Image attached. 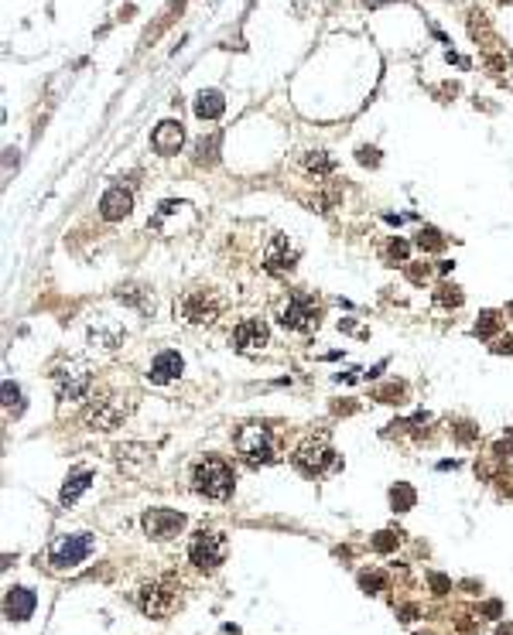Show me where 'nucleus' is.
Here are the masks:
<instances>
[{
  "mask_svg": "<svg viewBox=\"0 0 513 635\" xmlns=\"http://www.w3.org/2000/svg\"><path fill=\"white\" fill-rule=\"evenodd\" d=\"M493 331H496V314H493V311H486V314L475 321V335H483V338H486V335H493Z\"/></svg>",
  "mask_w": 513,
  "mask_h": 635,
  "instance_id": "obj_28",
  "label": "nucleus"
},
{
  "mask_svg": "<svg viewBox=\"0 0 513 635\" xmlns=\"http://www.w3.org/2000/svg\"><path fill=\"white\" fill-rule=\"evenodd\" d=\"M96 554V539L89 533H69V537H59L52 547H48V564L55 571H72Z\"/></svg>",
  "mask_w": 513,
  "mask_h": 635,
  "instance_id": "obj_6",
  "label": "nucleus"
},
{
  "mask_svg": "<svg viewBox=\"0 0 513 635\" xmlns=\"http://www.w3.org/2000/svg\"><path fill=\"white\" fill-rule=\"evenodd\" d=\"M397 547V533H390V530H383V533H376L373 537V550L376 554H390Z\"/></svg>",
  "mask_w": 513,
  "mask_h": 635,
  "instance_id": "obj_26",
  "label": "nucleus"
},
{
  "mask_svg": "<svg viewBox=\"0 0 513 635\" xmlns=\"http://www.w3.org/2000/svg\"><path fill=\"white\" fill-rule=\"evenodd\" d=\"M366 7H383V4H394V0H363Z\"/></svg>",
  "mask_w": 513,
  "mask_h": 635,
  "instance_id": "obj_36",
  "label": "nucleus"
},
{
  "mask_svg": "<svg viewBox=\"0 0 513 635\" xmlns=\"http://www.w3.org/2000/svg\"><path fill=\"white\" fill-rule=\"evenodd\" d=\"M134 209V195L127 192L123 185H113L110 192L99 198V215L106 219V222H120V219H127Z\"/></svg>",
  "mask_w": 513,
  "mask_h": 635,
  "instance_id": "obj_14",
  "label": "nucleus"
},
{
  "mask_svg": "<svg viewBox=\"0 0 513 635\" xmlns=\"http://www.w3.org/2000/svg\"><path fill=\"white\" fill-rule=\"evenodd\" d=\"M237 444L239 458L250 464V468H260V464H271L277 462V454H281V444H277V434L271 427H264V423H243L237 430Z\"/></svg>",
  "mask_w": 513,
  "mask_h": 635,
  "instance_id": "obj_1",
  "label": "nucleus"
},
{
  "mask_svg": "<svg viewBox=\"0 0 513 635\" xmlns=\"http://www.w3.org/2000/svg\"><path fill=\"white\" fill-rule=\"evenodd\" d=\"M120 342H123V331H120V328H103V325L89 328V348H93V352L99 348V352L110 355V352H117Z\"/></svg>",
  "mask_w": 513,
  "mask_h": 635,
  "instance_id": "obj_18",
  "label": "nucleus"
},
{
  "mask_svg": "<svg viewBox=\"0 0 513 635\" xmlns=\"http://www.w3.org/2000/svg\"><path fill=\"white\" fill-rule=\"evenodd\" d=\"M415 488H411V485H407V481H397L394 488H390V502H394V509L397 513H407V509H411V505H415Z\"/></svg>",
  "mask_w": 513,
  "mask_h": 635,
  "instance_id": "obj_22",
  "label": "nucleus"
},
{
  "mask_svg": "<svg viewBox=\"0 0 513 635\" xmlns=\"http://www.w3.org/2000/svg\"><path fill=\"white\" fill-rule=\"evenodd\" d=\"M144 533L151 539H175L181 530H185V516L181 513H175V509H147L144 513Z\"/></svg>",
  "mask_w": 513,
  "mask_h": 635,
  "instance_id": "obj_11",
  "label": "nucleus"
},
{
  "mask_svg": "<svg viewBox=\"0 0 513 635\" xmlns=\"http://www.w3.org/2000/svg\"><path fill=\"white\" fill-rule=\"evenodd\" d=\"M226 554H230V543L219 530H198L196 537L188 539V560L196 571H205L213 574L226 564Z\"/></svg>",
  "mask_w": 513,
  "mask_h": 635,
  "instance_id": "obj_4",
  "label": "nucleus"
},
{
  "mask_svg": "<svg viewBox=\"0 0 513 635\" xmlns=\"http://www.w3.org/2000/svg\"><path fill=\"white\" fill-rule=\"evenodd\" d=\"M417 246L434 253V250H441V246H445V239L438 236V229H421V232H417Z\"/></svg>",
  "mask_w": 513,
  "mask_h": 635,
  "instance_id": "obj_25",
  "label": "nucleus"
},
{
  "mask_svg": "<svg viewBox=\"0 0 513 635\" xmlns=\"http://www.w3.org/2000/svg\"><path fill=\"white\" fill-rule=\"evenodd\" d=\"M233 485H237V475H233V468L222 462V458H202V462L192 468V492H196V496L222 502L233 496Z\"/></svg>",
  "mask_w": 513,
  "mask_h": 635,
  "instance_id": "obj_2",
  "label": "nucleus"
},
{
  "mask_svg": "<svg viewBox=\"0 0 513 635\" xmlns=\"http://www.w3.org/2000/svg\"><path fill=\"white\" fill-rule=\"evenodd\" d=\"M89 485H93V471H72V475L65 479V485H62V496H59L62 505H72Z\"/></svg>",
  "mask_w": 513,
  "mask_h": 635,
  "instance_id": "obj_20",
  "label": "nucleus"
},
{
  "mask_svg": "<svg viewBox=\"0 0 513 635\" xmlns=\"http://www.w3.org/2000/svg\"><path fill=\"white\" fill-rule=\"evenodd\" d=\"M298 256H301V250H298L284 232H277L274 239H271V246H267V253H264V270H267V273H288V270L298 263Z\"/></svg>",
  "mask_w": 513,
  "mask_h": 635,
  "instance_id": "obj_13",
  "label": "nucleus"
},
{
  "mask_svg": "<svg viewBox=\"0 0 513 635\" xmlns=\"http://www.w3.org/2000/svg\"><path fill=\"white\" fill-rule=\"evenodd\" d=\"M130 413V400H123L117 393H106V396H93V404L86 410V423L99 427V430H113L127 421Z\"/></svg>",
  "mask_w": 513,
  "mask_h": 635,
  "instance_id": "obj_10",
  "label": "nucleus"
},
{
  "mask_svg": "<svg viewBox=\"0 0 513 635\" xmlns=\"http://www.w3.org/2000/svg\"><path fill=\"white\" fill-rule=\"evenodd\" d=\"M434 301L445 304V308H458V304H462V290L455 287V284H441L438 294H434Z\"/></svg>",
  "mask_w": 513,
  "mask_h": 635,
  "instance_id": "obj_24",
  "label": "nucleus"
},
{
  "mask_svg": "<svg viewBox=\"0 0 513 635\" xmlns=\"http://www.w3.org/2000/svg\"><path fill=\"white\" fill-rule=\"evenodd\" d=\"M359 164H370V168H376V164H380V154H376V147H359Z\"/></svg>",
  "mask_w": 513,
  "mask_h": 635,
  "instance_id": "obj_31",
  "label": "nucleus"
},
{
  "mask_svg": "<svg viewBox=\"0 0 513 635\" xmlns=\"http://www.w3.org/2000/svg\"><path fill=\"white\" fill-rule=\"evenodd\" d=\"M291 462H295V468L301 475H322V471H332V468L342 464L336 454V447L329 444V434H308V437L295 447Z\"/></svg>",
  "mask_w": 513,
  "mask_h": 635,
  "instance_id": "obj_3",
  "label": "nucleus"
},
{
  "mask_svg": "<svg viewBox=\"0 0 513 635\" xmlns=\"http://www.w3.org/2000/svg\"><path fill=\"white\" fill-rule=\"evenodd\" d=\"M185 144V127L178 120H161L151 134V147L158 154H178V147Z\"/></svg>",
  "mask_w": 513,
  "mask_h": 635,
  "instance_id": "obj_15",
  "label": "nucleus"
},
{
  "mask_svg": "<svg viewBox=\"0 0 513 635\" xmlns=\"http://www.w3.org/2000/svg\"><path fill=\"white\" fill-rule=\"evenodd\" d=\"M175 311H178V318H181L185 325H216L222 304H219V297L213 294V290L192 287V290H185V294L178 297Z\"/></svg>",
  "mask_w": 513,
  "mask_h": 635,
  "instance_id": "obj_7",
  "label": "nucleus"
},
{
  "mask_svg": "<svg viewBox=\"0 0 513 635\" xmlns=\"http://www.w3.org/2000/svg\"><path fill=\"white\" fill-rule=\"evenodd\" d=\"M52 383H55V396L59 400H82L93 389V372H89V366L82 359H72V362H65V366H59L52 372Z\"/></svg>",
  "mask_w": 513,
  "mask_h": 635,
  "instance_id": "obj_8",
  "label": "nucleus"
},
{
  "mask_svg": "<svg viewBox=\"0 0 513 635\" xmlns=\"http://www.w3.org/2000/svg\"><path fill=\"white\" fill-rule=\"evenodd\" d=\"M390 260H407V253H411V246H407V243H404V239H394V243H390Z\"/></svg>",
  "mask_w": 513,
  "mask_h": 635,
  "instance_id": "obj_30",
  "label": "nucleus"
},
{
  "mask_svg": "<svg viewBox=\"0 0 513 635\" xmlns=\"http://www.w3.org/2000/svg\"><path fill=\"white\" fill-rule=\"evenodd\" d=\"M380 584H383L380 574H373V578H370V574H363V588H380Z\"/></svg>",
  "mask_w": 513,
  "mask_h": 635,
  "instance_id": "obj_33",
  "label": "nucleus"
},
{
  "mask_svg": "<svg viewBox=\"0 0 513 635\" xmlns=\"http://www.w3.org/2000/svg\"><path fill=\"white\" fill-rule=\"evenodd\" d=\"M222 110H226V99H222V93H216V89H202L196 96L198 120H216V116H222Z\"/></svg>",
  "mask_w": 513,
  "mask_h": 635,
  "instance_id": "obj_19",
  "label": "nucleus"
},
{
  "mask_svg": "<svg viewBox=\"0 0 513 635\" xmlns=\"http://www.w3.org/2000/svg\"><path fill=\"white\" fill-rule=\"evenodd\" d=\"M230 342H233L237 352H260V348L271 342V328H267L264 318H243V321L233 328Z\"/></svg>",
  "mask_w": 513,
  "mask_h": 635,
  "instance_id": "obj_12",
  "label": "nucleus"
},
{
  "mask_svg": "<svg viewBox=\"0 0 513 635\" xmlns=\"http://www.w3.org/2000/svg\"><path fill=\"white\" fill-rule=\"evenodd\" d=\"M301 164H305V171L315 174V178H329V174L336 171V161L325 154V151H308V154L301 157Z\"/></svg>",
  "mask_w": 513,
  "mask_h": 635,
  "instance_id": "obj_21",
  "label": "nucleus"
},
{
  "mask_svg": "<svg viewBox=\"0 0 513 635\" xmlns=\"http://www.w3.org/2000/svg\"><path fill=\"white\" fill-rule=\"evenodd\" d=\"M117 297H120V301H127V304H140V308H151V301H144V294H140L137 287H130V290H120Z\"/></svg>",
  "mask_w": 513,
  "mask_h": 635,
  "instance_id": "obj_29",
  "label": "nucleus"
},
{
  "mask_svg": "<svg viewBox=\"0 0 513 635\" xmlns=\"http://www.w3.org/2000/svg\"><path fill=\"white\" fill-rule=\"evenodd\" d=\"M432 588H434V595H449V578H441V574H432Z\"/></svg>",
  "mask_w": 513,
  "mask_h": 635,
  "instance_id": "obj_32",
  "label": "nucleus"
},
{
  "mask_svg": "<svg viewBox=\"0 0 513 635\" xmlns=\"http://www.w3.org/2000/svg\"><path fill=\"white\" fill-rule=\"evenodd\" d=\"M281 325L291 328V331H312L318 325V301L305 290L288 294V301L281 308Z\"/></svg>",
  "mask_w": 513,
  "mask_h": 635,
  "instance_id": "obj_9",
  "label": "nucleus"
},
{
  "mask_svg": "<svg viewBox=\"0 0 513 635\" xmlns=\"http://www.w3.org/2000/svg\"><path fill=\"white\" fill-rule=\"evenodd\" d=\"M4 406H7V413H14L21 417L24 413V400H21V386H14L11 379L4 383Z\"/></svg>",
  "mask_w": 513,
  "mask_h": 635,
  "instance_id": "obj_23",
  "label": "nucleus"
},
{
  "mask_svg": "<svg viewBox=\"0 0 513 635\" xmlns=\"http://www.w3.org/2000/svg\"><path fill=\"white\" fill-rule=\"evenodd\" d=\"M455 437H458L462 444H469V441H475V437H479V427H475V423H469V421H462L458 427H455Z\"/></svg>",
  "mask_w": 513,
  "mask_h": 635,
  "instance_id": "obj_27",
  "label": "nucleus"
},
{
  "mask_svg": "<svg viewBox=\"0 0 513 635\" xmlns=\"http://www.w3.org/2000/svg\"><path fill=\"white\" fill-rule=\"evenodd\" d=\"M178 605V580L175 578H151L140 584L137 591V608L147 618H164L171 615Z\"/></svg>",
  "mask_w": 513,
  "mask_h": 635,
  "instance_id": "obj_5",
  "label": "nucleus"
},
{
  "mask_svg": "<svg viewBox=\"0 0 513 635\" xmlns=\"http://www.w3.org/2000/svg\"><path fill=\"white\" fill-rule=\"evenodd\" d=\"M4 612L11 622H28L35 612V591L31 588H11L7 601H4Z\"/></svg>",
  "mask_w": 513,
  "mask_h": 635,
  "instance_id": "obj_17",
  "label": "nucleus"
},
{
  "mask_svg": "<svg viewBox=\"0 0 513 635\" xmlns=\"http://www.w3.org/2000/svg\"><path fill=\"white\" fill-rule=\"evenodd\" d=\"M493 352H513V338H507V342H496Z\"/></svg>",
  "mask_w": 513,
  "mask_h": 635,
  "instance_id": "obj_34",
  "label": "nucleus"
},
{
  "mask_svg": "<svg viewBox=\"0 0 513 635\" xmlns=\"http://www.w3.org/2000/svg\"><path fill=\"white\" fill-rule=\"evenodd\" d=\"M496 635H513V625H500V629H496Z\"/></svg>",
  "mask_w": 513,
  "mask_h": 635,
  "instance_id": "obj_37",
  "label": "nucleus"
},
{
  "mask_svg": "<svg viewBox=\"0 0 513 635\" xmlns=\"http://www.w3.org/2000/svg\"><path fill=\"white\" fill-rule=\"evenodd\" d=\"M483 612H486V615H500V601H490V605H486Z\"/></svg>",
  "mask_w": 513,
  "mask_h": 635,
  "instance_id": "obj_35",
  "label": "nucleus"
},
{
  "mask_svg": "<svg viewBox=\"0 0 513 635\" xmlns=\"http://www.w3.org/2000/svg\"><path fill=\"white\" fill-rule=\"evenodd\" d=\"M500 4H513V0H500Z\"/></svg>",
  "mask_w": 513,
  "mask_h": 635,
  "instance_id": "obj_38",
  "label": "nucleus"
},
{
  "mask_svg": "<svg viewBox=\"0 0 513 635\" xmlns=\"http://www.w3.org/2000/svg\"><path fill=\"white\" fill-rule=\"evenodd\" d=\"M181 369H185V362H181V355L178 352H161L158 359L151 362V372H147V379L154 386H164V383H171V379H178L181 376Z\"/></svg>",
  "mask_w": 513,
  "mask_h": 635,
  "instance_id": "obj_16",
  "label": "nucleus"
}]
</instances>
